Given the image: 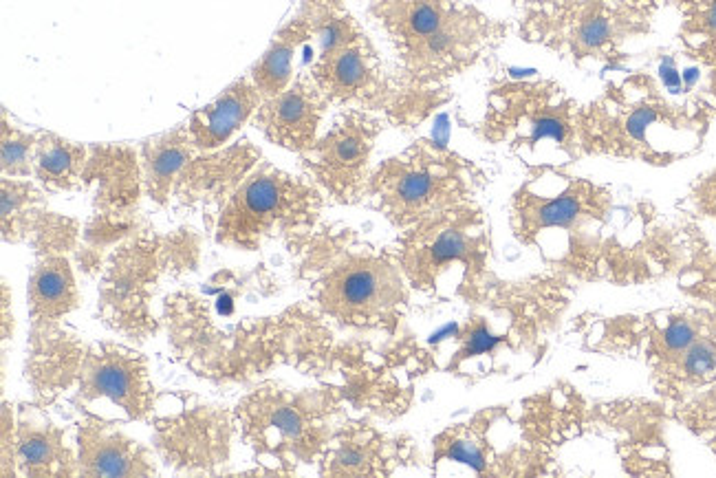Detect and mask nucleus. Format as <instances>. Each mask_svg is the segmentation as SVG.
<instances>
[{
    "mask_svg": "<svg viewBox=\"0 0 716 478\" xmlns=\"http://www.w3.org/2000/svg\"><path fill=\"white\" fill-rule=\"evenodd\" d=\"M296 278L311 304L342 329L395 338L410 285L393 249H379L349 227H313L289 238Z\"/></svg>",
    "mask_w": 716,
    "mask_h": 478,
    "instance_id": "obj_1",
    "label": "nucleus"
},
{
    "mask_svg": "<svg viewBox=\"0 0 716 478\" xmlns=\"http://www.w3.org/2000/svg\"><path fill=\"white\" fill-rule=\"evenodd\" d=\"M609 208L604 188L560 168H542L514 194L512 230L573 282L609 280L611 249L600 234Z\"/></svg>",
    "mask_w": 716,
    "mask_h": 478,
    "instance_id": "obj_2",
    "label": "nucleus"
},
{
    "mask_svg": "<svg viewBox=\"0 0 716 478\" xmlns=\"http://www.w3.org/2000/svg\"><path fill=\"white\" fill-rule=\"evenodd\" d=\"M404 82L421 89L461 75L503 42L505 27L459 0H373Z\"/></svg>",
    "mask_w": 716,
    "mask_h": 478,
    "instance_id": "obj_3",
    "label": "nucleus"
},
{
    "mask_svg": "<svg viewBox=\"0 0 716 478\" xmlns=\"http://www.w3.org/2000/svg\"><path fill=\"white\" fill-rule=\"evenodd\" d=\"M241 439L271 474H296L302 465H320L335 432L346 421V406L331 388H291L265 382L234 408Z\"/></svg>",
    "mask_w": 716,
    "mask_h": 478,
    "instance_id": "obj_4",
    "label": "nucleus"
},
{
    "mask_svg": "<svg viewBox=\"0 0 716 478\" xmlns=\"http://www.w3.org/2000/svg\"><path fill=\"white\" fill-rule=\"evenodd\" d=\"M412 291L474 304L492 280V236L476 203L443 212L399 234L393 247Z\"/></svg>",
    "mask_w": 716,
    "mask_h": 478,
    "instance_id": "obj_5",
    "label": "nucleus"
},
{
    "mask_svg": "<svg viewBox=\"0 0 716 478\" xmlns=\"http://www.w3.org/2000/svg\"><path fill=\"white\" fill-rule=\"evenodd\" d=\"M580 115L582 108L556 82H503L487 97L481 135L534 170L560 168L584 157Z\"/></svg>",
    "mask_w": 716,
    "mask_h": 478,
    "instance_id": "obj_6",
    "label": "nucleus"
},
{
    "mask_svg": "<svg viewBox=\"0 0 716 478\" xmlns=\"http://www.w3.org/2000/svg\"><path fill=\"white\" fill-rule=\"evenodd\" d=\"M479 181L468 161L430 141H419L371 172L364 201L404 232L432 216L474 203Z\"/></svg>",
    "mask_w": 716,
    "mask_h": 478,
    "instance_id": "obj_7",
    "label": "nucleus"
},
{
    "mask_svg": "<svg viewBox=\"0 0 716 478\" xmlns=\"http://www.w3.org/2000/svg\"><path fill=\"white\" fill-rule=\"evenodd\" d=\"M199 245L192 238H128L106 258L100 282V315L113 331L144 342L157 333L153 300L168 271L194 269Z\"/></svg>",
    "mask_w": 716,
    "mask_h": 478,
    "instance_id": "obj_8",
    "label": "nucleus"
},
{
    "mask_svg": "<svg viewBox=\"0 0 716 478\" xmlns=\"http://www.w3.org/2000/svg\"><path fill=\"white\" fill-rule=\"evenodd\" d=\"M322 190L274 166H256L223 205L216 241L254 252L267 238H296L316 227Z\"/></svg>",
    "mask_w": 716,
    "mask_h": 478,
    "instance_id": "obj_9",
    "label": "nucleus"
},
{
    "mask_svg": "<svg viewBox=\"0 0 716 478\" xmlns=\"http://www.w3.org/2000/svg\"><path fill=\"white\" fill-rule=\"evenodd\" d=\"M318 53L311 75L329 102L349 108H388L393 111L401 91L384 73L382 58L377 56L353 18L329 14L313 31Z\"/></svg>",
    "mask_w": 716,
    "mask_h": 478,
    "instance_id": "obj_10",
    "label": "nucleus"
},
{
    "mask_svg": "<svg viewBox=\"0 0 716 478\" xmlns=\"http://www.w3.org/2000/svg\"><path fill=\"white\" fill-rule=\"evenodd\" d=\"M172 408L157 406L155 450L168 467L183 474H219L230 463L238 432L234 410L205 404L197 395H168Z\"/></svg>",
    "mask_w": 716,
    "mask_h": 478,
    "instance_id": "obj_11",
    "label": "nucleus"
},
{
    "mask_svg": "<svg viewBox=\"0 0 716 478\" xmlns=\"http://www.w3.org/2000/svg\"><path fill=\"white\" fill-rule=\"evenodd\" d=\"M628 34V20L611 0H558L525 18V40L538 42L578 64L613 62Z\"/></svg>",
    "mask_w": 716,
    "mask_h": 478,
    "instance_id": "obj_12",
    "label": "nucleus"
},
{
    "mask_svg": "<svg viewBox=\"0 0 716 478\" xmlns=\"http://www.w3.org/2000/svg\"><path fill=\"white\" fill-rule=\"evenodd\" d=\"M382 122L362 108H349L333 126L302 152V166L313 183L338 203L364 201L371 179V155Z\"/></svg>",
    "mask_w": 716,
    "mask_h": 478,
    "instance_id": "obj_13",
    "label": "nucleus"
},
{
    "mask_svg": "<svg viewBox=\"0 0 716 478\" xmlns=\"http://www.w3.org/2000/svg\"><path fill=\"white\" fill-rule=\"evenodd\" d=\"M157 399L144 355L115 342L86 346L73 397L82 412H91L95 404H108L124 412L126 419L150 421Z\"/></svg>",
    "mask_w": 716,
    "mask_h": 478,
    "instance_id": "obj_14",
    "label": "nucleus"
},
{
    "mask_svg": "<svg viewBox=\"0 0 716 478\" xmlns=\"http://www.w3.org/2000/svg\"><path fill=\"white\" fill-rule=\"evenodd\" d=\"M415 445L366 421H344L318 465L322 476H393L412 461Z\"/></svg>",
    "mask_w": 716,
    "mask_h": 478,
    "instance_id": "obj_15",
    "label": "nucleus"
},
{
    "mask_svg": "<svg viewBox=\"0 0 716 478\" xmlns=\"http://www.w3.org/2000/svg\"><path fill=\"white\" fill-rule=\"evenodd\" d=\"M86 346L78 335L62 327V320L31 322L25 375L34 404L47 408L75 390Z\"/></svg>",
    "mask_w": 716,
    "mask_h": 478,
    "instance_id": "obj_16",
    "label": "nucleus"
},
{
    "mask_svg": "<svg viewBox=\"0 0 716 478\" xmlns=\"http://www.w3.org/2000/svg\"><path fill=\"white\" fill-rule=\"evenodd\" d=\"M329 104V97L322 93L313 75H300L285 91L265 97L254 122L276 146L302 155L318 141Z\"/></svg>",
    "mask_w": 716,
    "mask_h": 478,
    "instance_id": "obj_17",
    "label": "nucleus"
},
{
    "mask_svg": "<svg viewBox=\"0 0 716 478\" xmlns=\"http://www.w3.org/2000/svg\"><path fill=\"white\" fill-rule=\"evenodd\" d=\"M80 476H153L157 465L146 445L130 439L115 423L84 412L75 430Z\"/></svg>",
    "mask_w": 716,
    "mask_h": 478,
    "instance_id": "obj_18",
    "label": "nucleus"
},
{
    "mask_svg": "<svg viewBox=\"0 0 716 478\" xmlns=\"http://www.w3.org/2000/svg\"><path fill=\"white\" fill-rule=\"evenodd\" d=\"M16 470L18 476H80L69 428L53 423L34 401L16 410Z\"/></svg>",
    "mask_w": 716,
    "mask_h": 478,
    "instance_id": "obj_19",
    "label": "nucleus"
},
{
    "mask_svg": "<svg viewBox=\"0 0 716 478\" xmlns=\"http://www.w3.org/2000/svg\"><path fill=\"white\" fill-rule=\"evenodd\" d=\"M258 152L247 144H238L208 157H192L175 186L177 197L188 208L221 214L243 179L258 166Z\"/></svg>",
    "mask_w": 716,
    "mask_h": 478,
    "instance_id": "obj_20",
    "label": "nucleus"
},
{
    "mask_svg": "<svg viewBox=\"0 0 716 478\" xmlns=\"http://www.w3.org/2000/svg\"><path fill=\"white\" fill-rule=\"evenodd\" d=\"M144 172L133 150L128 148H93L84 170V183L97 188L95 201L102 214H128L139 197V183Z\"/></svg>",
    "mask_w": 716,
    "mask_h": 478,
    "instance_id": "obj_21",
    "label": "nucleus"
},
{
    "mask_svg": "<svg viewBox=\"0 0 716 478\" xmlns=\"http://www.w3.org/2000/svg\"><path fill=\"white\" fill-rule=\"evenodd\" d=\"M260 104H263V95L252 80L232 84L212 104L199 108L190 117L188 130L192 141L199 150H216L227 144L236 130L247 124L249 117L256 115Z\"/></svg>",
    "mask_w": 716,
    "mask_h": 478,
    "instance_id": "obj_22",
    "label": "nucleus"
},
{
    "mask_svg": "<svg viewBox=\"0 0 716 478\" xmlns=\"http://www.w3.org/2000/svg\"><path fill=\"white\" fill-rule=\"evenodd\" d=\"M494 408H485L463 423H454L432 441V467L443 463L468 467L481 476H496V452L490 437Z\"/></svg>",
    "mask_w": 716,
    "mask_h": 478,
    "instance_id": "obj_23",
    "label": "nucleus"
},
{
    "mask_svg": "<svg viewBox=\"0 0 716 478\" xmlns=\"http://www.w3.org/2000/svg\"><path fill=\"white\" fill-rule=\"evenodd\" d=\"M27 298L31 322L62 320L64 315L78 309L80 293L78 285H75L73 267L67 254H40L38 263L29 276Z\"/></svg>",
    "mask_w": 716,
    "mask_h": 478,
    "instance_id": "obj_24",
    "label": "nucleus"
},
{
    "mask_svg": "<svg viewBox=\"0 0 716 478\" xmlns=\"http://www.w3.org/2000/svg\"><path fill=\"white\" fill-rule=\"evenodd\" d=\"M716 324V313L708 309H686L650 320L646 333V360L653 379L664 375L701 335Z\"/></svg>",
    "mask_w": 716,
    "mask_h": 478,
    "instance_id": "obj_25",
    "label": "nucleus"
},
{
    "mask_svg": "<svg viewBox=\"0 0 716 478\" xmlns=\"http://www.w3.org/2000/svg\"><path fill=\"white\" fill-rule=\"evenodd\" d=\"M194 150L197 144L192 141L188 126L146 141L141 148V172H144L150 199L157 203L170 201L181 172L194 157Z\"/></svg>",
    "mask_w": 716,
    "mask_h": 478,
    "instance_id": "obj_26",
    "label": "nucleus"
},
{
    "mask_svg": "<svg viewBox=\"0 0 716 478\" xmlns=\"http://www.w3.org/2000/svg\"><path fill=\"white\" fill-rule=\"evenodd\" d=\"M89 152L80 144L58 135H38L34 152V175L51 190H75L84 186Z\"/></svg>",
    "mask_w": 716,
    "mask_h": 478,
    "instance_id": "obj_27",
    "label": "nucleus"
},
{
    "mask_svg": "<svg viewBox=\"0 0 716 478\" xmlns=\"http://www.w3.org/2000/svg\"><path fill=\"white\" fill-rule=\"evenodd\" d=\"M311 40V31L307 20H298L291 27H287L282 34L276 38L274 45L269 47V51L256 64V69L252 73V82L256 84V89L260 91V95L271 97L280 91H285L287 86L294 82V64L300 49L307 45Z\"/></svg>",
    "mask_w": 716,
    "mask_h": 478,
    "instance_id": "obj_28",
    "label": "nucleus"
},
{
    "mask_svg": "<svg viewBox=\"0 0 716 478\" xmlns=\"http://www.w3.org/2000/svg\"><path fill=\"white\" fill-rule=\"evenodd\" d=\"M42 194L23 179H3V236L18 243L29 238L40 212L36 205Z\"/></svg>",
    "mask_w": 716,
    "mask_h": 478,
    "instance_id": "obj_29",
    "label": "nucleus"
},
{
    "mask_svg": "<svg viewBox=\"0 0 716 478\" xmlns=\"http://www.w3.org/2000/svg\"><path fill=\"white\" fill-rule=\"evenodd\" d=\"M38 137L3 122V175L27 179L34 172V152Z\"/></svg>",
    "mask_w": 716,
    "mask_h": 478,
    "instance_id": "obj_30",
    "label": "nucleus"
},
{
    "mask_svg": "<svg viewBox=\"0 0 716 478\" xmlns=\"http://www.w3.org/2000/svg\"><path fill=\"white\" fill-rule=\"evenodd\" d=\"M679 419L716 452V388L683 399Z\"/></svg>",
    "mask_w": 716,
    "mask_h": 478,
    "instance_id": "obj_31",
    "label": "nucleus"
},
{
    "mask_svg": "<svg viewBox=\"0 0 716 478\" xmlns=\"http://www.w3.org/2000/svg\"><path fill=\"white\" fill-rule=\"evenodd\" d=\"M0 474L18 476L16 470V412L9 404H3V461H0Z\"/></svg>",
    "mask_w": 716,
    "mask_h": 478,
    "instance_id": "obj_32",
    "label": "nucleus"
},
{
    "mask_svg": "<svg viewBox=\"0 0 716 478\" xmlns=\"http://www.w3.org/2000/svg\"><path fill=\"white\" fill-rule=\"evenodd\" d=\"M703 31L708 36L716 38V0H712V3L708 5V9H705L703 14Z\"/></svg>",
    "mask_w": 716,
    "mask_h": 478,
    "instance_id": "obj_33",
    "label": "nucleus"
},
{
    "mask_svg": "<svg viewBox=\"0 0 716 478\" xmlns=\"http://www.w3.org/2000/svg\"><path fill=\"white\" fill-rule=\"evenodd\" d=\"M697 80H699V71L697 69H688L686 73H683V82H686L688 86L694 84Z\"/></svg>",
    "mask_w": 716,
    "mask_h": 478,
    "instance_id": "obj_34",
    "label": "nucleus"
}]
</instances>
